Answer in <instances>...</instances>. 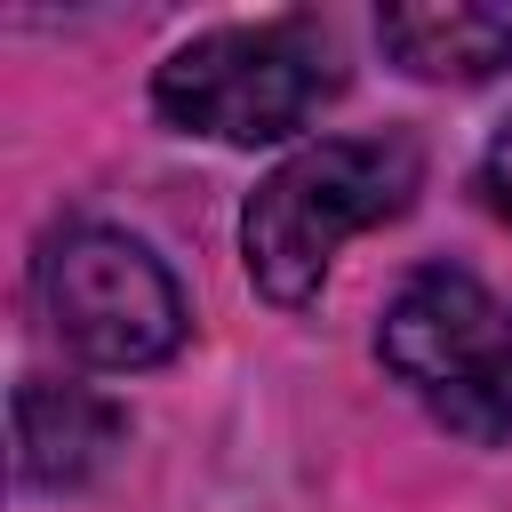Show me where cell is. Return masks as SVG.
<instances>
[{
    "label": "cell",
    "mask_w": 512,
    "mask_h": 512,
    "mask_svg": "<svg viewBox=\"0 0 512 512\" xmlns=\"http://www.w3.org/2000/svg\"><path fill=\"white\" fill-rule=\"evenodd\" d=\"M344 96V48L320 16H256L216 24L168 48L152 72V112L208 144H288Z\"/></svg>",
    "instance_id": "cell-2"
},
{
    "label": "cell",
    "mask_w": 512,
    "mask_h": 512,
    "mask_svg": "<svg viewBox=\"0 0 512 512\" xmlns=\"http://www.w3.org/2000/svg\"><path fill=\"white\" fill-rule=\"evenodd\" d=\"M432 416H440L456 440H472V448L512 440V320H504V336L488 344V360H480L464 384H448V392L432 400Z\"/></svg>",
    "instance_id": "cell-7"
},
{
    "label": "cell",
    "mask_w": 512,
    "mask_h": 512,
    "mask_svg": "<svg viewBox=\"0 0 512 512\" xmlns=\"http://www.w3.org/2000/svg\"><path fill=\"white\" fill-rule=\"evenodd\" d=\"M424 192V144L408 128L384 136H320L296 144L240 208V264L248 288L280 312H304L336 264L344 240L408 216V200Z\"/></svg>",
    "instance_id": "cell-1"
},
{
    "label": "cell",
    "mask_w": 512,
    "mask_h": 512,
    "mask_svg": "<svg viewBox=\"0 0 512 512\" xmlns=\"http://www.w3.org/2000/svg\"><path fill=\"white\" fill-rule=\"evenodd\" d=\"M8 416H16V480L32 496H72L128 448V408L72 376H24Z\"/></svg>",
    "instance_id": "cell-5"
},
{
    "label": "cell",
    "mask_w": 512,
    "mask_h": 512,
    "mask_svg": "<svg viewBox=\"0 0 512 512\" xmlns=\"http://www.w3.org/2000/svg\"><path fill=\"white\" fill-rule=\"evenodd\" d=\"M480 200L512 224V120L488 136V152H480Z\"/></svg>",
    "instance_id": "cell-8"
},
{
    "label": "cell",
    "mask_w": 512,
    "mask_h": 512,
    "mask_svg": "<svg viewBox=\"0 0 512 512\" xmlns=\"http://www.w3.org/2000/svg\"><path fill=\"white\" fill-rule=\"evenodd\" d=\"M504 320H512V312H496V296H488L464 264H424V272H408L400 296L384 304V320H376V360H384L408 392L440 400L448 384H464V376L488 360V344L504 336Z\"/></svg>",
    "instance_id": "cell-4"
},
{
    "label": "cell",
    "mask_w": 512,
    "mask_h": 512,
    "mask_svg": "<svg viewBox=\"0 0 512 512\" xmlns=\"http://www.w3.org/2000/svg\"><path fill=\"white\" fill-rule=\"evenodd\" d=\"M376 40L408 80L472 88L512 72V0H408L376 16Z\"/></svg>",
    "instance_id": "cell-6"
},
{
    "label": "cell",
    "mask_w": 512,
    "mask_h": 512,
    "mask_svg": "<svg viewBox=\"0 0 512 512\" xmlns=\"http://www.w3.org/2000/svg\"><path fill=\"white\" fill-rule=\"evenodd\" d=\"M32 296H40L48 336L80 368H104V376L160 368L192 336L176 272L120 224H64V232H48V248L32 264Z\"/></svg>",
    "instance_id": "cell-3"
}]
</instances>
